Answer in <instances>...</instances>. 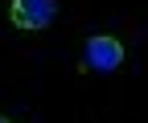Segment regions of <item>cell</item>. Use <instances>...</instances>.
<instances>
[{"label":"cell","mask_w":148,"mask_h":123,"mask_svg":"<svg viewBox=\"0 0 148 123\" xmlns=\"http://www.w3.org/2000/svg\"><path fill=\"white\" fill-rule=\"evenodd\" d=\"M58 16V0H8V21L25 33L45 29Z\"/></svg>","instance_id":"cell-1"},{"label":"cell","mask_w":148,"mask_h":123,"mask_svg":"<svg viewBox=\"0 0 148 123\" xmlns=\"http://www.w3.org/2000/svg\"><path fill=\"white\" fill-rule=\"evenodd\" d=\"M123 66V45L107 33H95L86 37V70H115Z\"/></svg>","instance_id":"cell-2"},{"label":"cell","mask_w":148,"mask_h":123,"mask_svg":"<svg viewBox=\"0 0 148 123\" xmlns=\"http://www.w3.org/2000/svg\"><path fill=\"white\" fill-rule=\"evenodd\" d=\"M0 123H8V119H4V115H0Z\"/></svg>","instance_id":"cell-3"}]
</instances>
